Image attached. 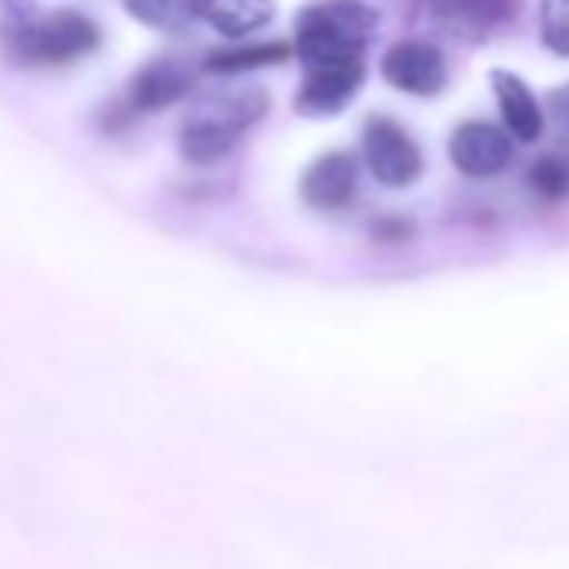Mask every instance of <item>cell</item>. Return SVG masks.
<instances>
[{
    "label": "cell",
    "mask_w": 569,
    "mask_h": 569,
    "mask_svg": "<svg viewBox=\"0 0 569 569\" xmlns=\"http://www.w3.org/2000/svg\"><path fill=\"white\" fill-rule=\"evenodd\" d=\"M268 104L271 98L258 84H241L204 98L181 128V158L191 164H218L234 151L244 131H251L268 114Z\"/></svg>",
    "instance_id": "6da1fadb"
},
{
    "label": "cell",
    "mask_w": 569,
    "mask_h": 569,
    "mask_svg": "<svg viewBox=\"0 0 569 569\" xmlns=\"http://www.w3.org/2000/svg\"><path fill=\"white\" fill-rule=\"evenodd\" d=\"M379 11L366 0H316L296 18V44L302 64L366 58L379 34Z\"/></svg>",
    "instance_id": "7a4b0ae2"
},
{
    "label": "cell",
    "mask_w": 569,
    "mask_h": 569,
    "mask_svg": "<svg viewBox=\"0 0 569 569\" xmlns=\"http://www.w3.org/2000/svg\"><path fill=\"white\" fill-rule=\"evenodd\" d=\"M362 161L386 188H409L422 178L426 158L419 141L386 114H372L362 128Z\"/></svg>",
    "instance_id": "3957f363"
},
{
    "label": "cell",
    "mask_w": 569,
    "mask_h": 569,
    "mask_svg": "<svg viewBox=\"0 0 569 569\" xmlns=\"http://www.w3.org/2000/svg\"><path fill=\"white\" fill-rule=\"evenodd\" d=\"M379 71L389 88L412 98H436L449 84V61L442 48L419 38L389 44L379 58Z\"/></svg>",
    "instance_id": "277c9868"
},
{
    "label": "cell",
    "mask_w": 569,
    "mask_h": 569,
    "mask_svg": "<svg viewBox=\"0 0 569 569\" xmlns=\"http://www.w3.org/2000/svg\"><path fill=\"white\" fill-rule=\"evenodd\" d=\"M302 84L296 91V111L306 118H332L342 114L359 88L366 84V58L352 61H319V64H302Z\"/></svg>",
    "instance_id": "5b68a950"
},
{
    "label": "cell",
    "mask_w": 569,
    "mask_h": 569,
    "mask_svg": "<svg viewBox=\"0 0 569 569\" xmlns=\"http://www.w3.org/2000/svg\"><path fill=\"white\" fill-rule=\"evenodd\" d=\"M101 44V28L78 8H58L44 11L41 24L34 31L31 44V68L41 64H74L88 54H94Z\"/></svg>",
    "instance_id": "8992f818"
},
{
    "label": "cell",
    "mask_w": 569,
    "mask_h": 569,
    "mask_svg": "<svg viewBox=\"0 0 569 569\" xmlns=\"http://www.w3.org/2000/svg\"><path fill=\"white\" fill-rule=\"evenodd\" d=\"M516 158L512 138L492 121H462L449 138V161L472 181L499 178Z\"/></svg>",
    "instance_id": "52a82bcc"
},
{
    "label": "cell",
    "mask_w": 569,
    "mask_h": 569,
    "mask_svg": "<svg viewBox=\"0 0 569 569\" xmlns=\"http://www.w3.org/2000/svg\"><path fill=\"white\" fill-rule=\"evenodd\" d=\"M512 18V0H429V21L459 44H482Z\"/></svg>",
    "instance_id": "ba28073f"
},
{
    "label": "cell",
    "mask_w": 569,
    "mask_h": 569,
    "mask_svg": "<svg viewBox=\"0 0 569 569\" xmlns=\"http://www.w3.org/2000/svg\"><path fill=\"white\" fill-rule=\"evenodd\" d=\"M191 88H194L191 64L178 58H154L128 81L124 104L131 108V114H151L178 104Z\"/></svg>",
    "instance_id": "9c48e42d"
},
{
    "label": "cell",
    "mask_w": 569,
    "mask_h": 569,
    "mask_svg": "<svg viewBox=\"0 0 569 569\" xmlns=\"http://www.w3.org/2000/svg\"><path fill=\"white\" fill-rule=\"evenodd\" d=\"M489 88L496 94V108L502 118V131L522 144H532L546 131V108L539 104L536 91L509 68L489 71Z\"/></svg>",
    "instance_id": "30bf717a"
},
{
    "label": "cell",
    "mask_w": 569,
    "mask_h": 569,
    "mask_svg": "<svg viewBox=\"0 0 569 569\" xmlns=\"http://www.w3.org/2000/svg\"><path fill=\"white\" fill-rule=\"evenodd\" d=\"M359 191V161L349 151L319 154L302 174V198L319 211L346 208Z\"/></svg>",
    "instance_id": "8fae6325"
},
{
    "label": "cell",
    "mask_w": 569,
    "mask_h": 569,
    "mask_svg": "<svg viewBox=\"0 0 569 569\" xmlns=\"http://www.w3.org/2000/svg\"><path fill=\"white\" fill-rule=\"evenodd\" d=\"M191 18L204 21L228 41H241L268 28L274 0H191Z\"/></svg>",
    "instance_id": "7c38bea8"
},
{
    "label": "cell",
    "mask_w": 569,
    "mask_h": 569,
    "mask_svg": "<svg viewBox=\"0 0 569 569\" xmlns=\"http://www.w3.org/2000/svg\"><path fill=\"white\" fill-rule=\"evenodd\" d=\"M41 14L38 0H0V51L21 68H31V44Z\"/></svg>",
    "instance_id": "4fadbf2b"
},
{
    "label": "cell",
    "mask_w": 569,
    "mask_h": 569,
    "mask_svg": "<svg viewBox=\"0 0 569 569\" xmlns=\"http://www.w3.org/2000/svg\"><path fill=\"white\" fill-rule=\"evenodd\" d=\"M292 58V44L284 41H271V44H231V48H218L204 58V71L208 74H244V71H261L268 64H281Z\"/></svg>",
    "instance_id": "5bb4252c"
},
{
    "label": "cell",
    "mask_w": 569,
    "mask_h": 569,
    "mask_svg": "<svg viewBox=\"0 0 569 569\" xmlns=\"http://www.w3.org/2000/svg\"><path fill=\"white\" fill-rule=\"evenodd\" d=\"M124 11L151 31H184L191 21V0H121Z\"/></svg>",
    "instance_id": "9a60e30c"
},
{
    "label": "cell",
    "mask_w": 569,
    "mask_h": 569,
    "mask_svg": "<svg viewBox=\"0 0 569 569\" xmlns=\"http://www.w3.org/2000/svg\"><path fill=\"white\" fill-rule=\"evenodd\" d=\"M526 181H529V188L542 201H562V198H569V154H562V151L539 154L532 161Z\"/></svg>",
    "instance_id": "2e32d148"
},
{
    "label": "cell",
    "mask_w": 569,
    "mask_h": 569,
    "mask_svg": "<svg viewBox=\"0 0 569 569\" xmlns=\"http://www.w3.org/2000/svg\"><path fill=\"white\" fill-rule=\"evenodd\" d=\"M539 41L549 54L569 58V0H539Z\"/></svg>",
    "instance_id": "e0dca14e"
},
{
    "label": "cell",
    "mask_w": 569,
    "mask_h": 569,
    "mask_svg": "<svg viewBox=\"0 0 569 569\" xmlns=\"http://www.w3.org/2000/svg\"><path fill=\"white\" fill-rule=\"evenodd\" d=\"M549 114H552V124L559 128V134L569 138V81L549 94Z\"/></svg>",
    "instance_id": "ac0fdd59"
}]
</instances>
